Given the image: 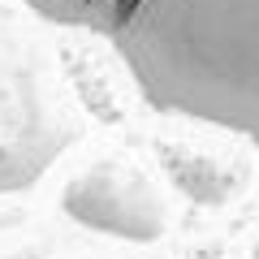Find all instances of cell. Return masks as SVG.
I'll list each match as a JSON object with an SVG mask.
<instances>
[{
	"label": "cell",
	"instance_id": "6da1fadb",
	"mask_svg": "<svg viewBox=\"0 0 259 259\" xmlns=\"http://www.w3.org/2000/svg\"><path fill=\"white\" fill-rule=\"evenodd\" d=\"M108 44L164 117L259 147V0H18Z\"/></svg>",
	"mask_w": 259,
	"mask_h": 259
}]
</instances>
